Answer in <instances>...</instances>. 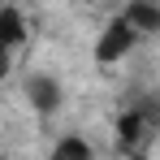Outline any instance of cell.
Wrapping results in <instances>:
<instances>
[{"label":"cell","instance_id":"5b68a950","mask_svg":"<svg viewBox=\"0 0 160 160\" xmlns=\"http://www.w3.org/2000/svg\"><path fill=\"white\" fill-rule=\"evenodd\" d=\"M121 18H126L138 35H156V30H160V9H156V4H130Z\"/></svg>","mask_w":160,"mask_h":160},{"label":"cell","instance_id":"ba28073f","mask_svg":"<svg viewBox=\"0 0 160 160\" xmlns=\"http://www.w3.org/2000/svg\"><path fill=\"white\" fill-rule=\"evenodd\" d=\"M130 160H147V152H138V156H130Z\"/></svg>","mask_w":160,"mask_h":160},{"label":"cell","instance_id":"277c9868","mask_svg":"<svg viewBox=\"0 0 160 160\" xmlns=\"http://www.w3.org/2000/svg\"><path fill=\"white\" fill-rule=\"evenodd\" d=\"M18 43H26V18H22V9L4 4L0 9V52H13Z\"/></svg>","mask_w":160,"mask_h":160},{"label":"cell","instance_id":"7a4b0ae2","mask_svg":"<svg viewBox=\"0 0 160 160\" xmlns=\"http://www.w3.org/2000/svg\"><path fill=\"white\" fill-rule=\"evenodd\" d=\"M138 39H143V35H138L121 13H117V18L100 30V39H95V61H100V65H117V61H126V56L134 52Z\"/></svg>","mask_w":160,"mask_h":160},{"label":"cell","instance_id":"9c48e42d","mask_svg":"<svg viewBox=\"0 0 160 160\" xmlns=\"http://www.w3.org/2000/svg\"><path fill=\"white\" fill-rule=\"evenodd\" d=\"M0 9H4V4H0Z\"/></svg>","mask_w":160,"mask_h":160},{"label":"cell","instance_id":"3957f363","mask_svg":"<svg viewBox=\"0 0 160 160\" xmlns=\"http://www.w3.org/2000/svg\"><path fill=\"white\" fill-rule=\"evenodd\" d=\"M26 100H30V108H35L39 117H52L56 108L65 104V91H61V82L48 78V74H30L26 78Z\"/></svg>","mask_w":160,"mask_h":160},{"label":"cell","instance_id":"8992f818","mask_svg":"<svg viewBox=\"0 0 160 160\" xmlns=\"http://www.w3.org/2000/svg\"><path fill=\"white\" fill-rule=\"evenodd\" d=\"M95 152H91V143L87 138H78V134H65V138H56L52 156L48 160H91Z\"/></svg>","mask_w":160,"mask_h":160},{"label":"cell","instance_id":"52a82bcc","mask_svg":"<svg viewBox=\"0 0 160 160\" xmlns=\"http://www.w3.org/2000/svg\"><path fill=\"white\" fill-rule=\"evenodd\" d=\"M9 69H13V52H0V82L9 78Z\"/></svg>","mask_w":160,"mask_h":160},{"label":"cell","instance_id":"6da1fadb","mask_svg":"<svg viewBox=\"0 0 160 160\" xmlns=\"http://www.w3.org/2000/svg\"><path fill=\"white\" fill-rule=\"evenodd\" d=\"M160 121V100H138L130 104L121 117H117V147L126 152V156H138V152H147V134L156 130Z\"/></svg>","mask_w":160,"mask_h":160}]
</instances>
